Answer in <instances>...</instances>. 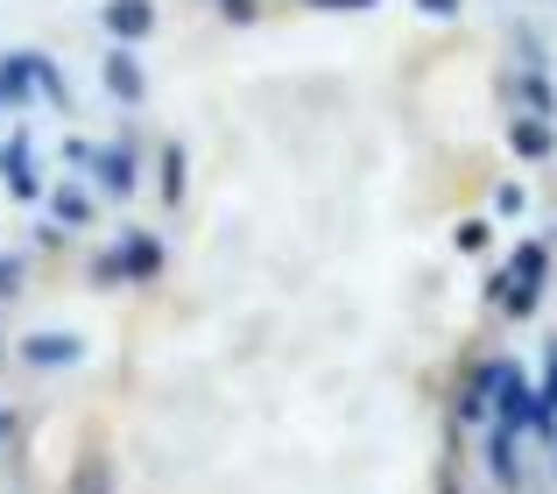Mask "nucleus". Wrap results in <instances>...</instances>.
<instances>
[{"label":"nucleus","instance_id":"1","mask_svg":"<svg viewBox=\"0 0 557 494\" xmlns=\"http://www.w3.org/2000/svg\"><path fill=\"white\" fill-rule=\"evenodd\" d=\"M502 275H508V297L494 304V311H502V318H536V304H544V283H550V240L530 234L516 255L502 261Z\"/></svg>","mask_w":557,"mask_h":494},{"label":"nucleus","instance_id":"2","mask_svg":"<svg viewBox=\"0 0 557 494\" xmlns=\"http://www.w3.org/2000/svg\"><path fill=\"white\" fill-rule=\"evenodd\" d=\"M494 424H516V431L536 424V382L508 354H494Z\"/></svg>","mask_w":557,"mask_h":494},{"label":"nucleus","instance_id":"3","mask_svg":"<svg viewBox=\"0 0 557 494\" xmlns=\"http://www.w3.org/2000/svg\"><path fill=\"white\" fill-rule=\"evenodd\" d=\"M0 184H8V198H22V206H36V198H50V192H42L36 141H28V135H8V141H0Z\"/></svg>","mask_w":557,"mask_h":494},{"label":"nucleus","instance_id":"4","mask_svg":"<svg viewBox=\"0 0 557 494\" xmlns=\"http://www.w3.org/2000/svg\"><path fill=\"white\" fill-rule=\"evenodd\" d=\"M99 28H107L121 50L156 36V0H99Z\"/></svg>","mask_w":557,"mask_h":494},{"label":"nucleus","instance_id":"5","mask_svg":"<svg viewBox=\"0 0 557 494\" xmlns=\"http://www.w3.org/2000/svg\"><path fill=\"white\" fill-rule=\"evenodd\" d=\"M113 255H121V275H127V283H156V275H163V240H156L149 234V226H127V234L121 240H113Z\"/></svg>","mask_w":557,"mask_h":494},{"label":"nucleus","instance_id":"6","mask_svg":"<svg viewBox=\"0 0 557 494\" xmlns=\"http://www.w3.org/2000/svg\"><path fill=\"white\" fill-rule=\"evenodd\" d=\"M480 459H487V473H494L502 487H522V431H516V424H487Z\"/></svg>","mask_w":557,"mask_h":494},{"label":"nucleus","instance_id":"7","mask_svg":"<svg viewBox=\"0 0 557 494\" xmlns=\"http://www.w3.org/2000/svg\"><path fill=\"white\" fill-rule=\"evenodd\" d=\"M99 85H107V92L121 99V107H141V99H149V78H141L135 50H121V42H113V50L99 57Z\"/></svg>","mask_w":557,"mask_h":494},{"label":"nucleus","instance_id":"8","mask_svg":"<svg viewBox=\"0 0 557 494\" xmlns=\"http://www.w3.org/2000/svg\"><path fill=\"white\" fill-rule=\"evenodd\" d=\"M135 177H141V170H135V149H127V141H99V156H92V184H99V192H107V198H127V192H135Z\"/></svg>","mask_w":557,"mask_h":494},{"label":"nucleus","instance_id":"9","mask_svg":"<svg viewBox=\"0 0 557 494\" xmlns=\"http://www.w3.org/2000/svg\"><path fill=\"white\" fill-rule=\"evenodd\" d=\"M22 360H28V368H78V360H85V339H78V332H28V339H22Z\"/></svg>","mask_w":557,"mask_h":494},{"label":"nucleus","instance_id":"10","mask_svg":"<svg viewBox=\"0 0 557 494\" xmlns=\"http://www.w3.org/2000/svg\"><path fill=\"white\" fill-rule=\"evenodd\" d=\"M508 149H516L522 163H550V156H557V121L516 113V121H508Z\"/></svg>","mask_w":557,"mask_h":494},{"label":"nucleus","instance_id":"11","mask_svg":"<svg viewBox=\"0 0 557 494\" xmlns=\"http://www.w3.org/2000/svg\"><path fill=\"white\" fill-rule=\"evenodd\" d=\"M0 99H8V107H42V92H36V64H28V50H8V57H0Z\"/></svg>","mask_w":557,"mask_h":494},{"label":"nucleus","instance_id":"12","mask_svg":"<svg viewBox=\"0 0 557 494\" xmlns=\"http://www.w3.org/2000/svg\"><path fill=\"white\" fill-rule=\"evenodd\" d=\"M459 417H466V424H480V431L494 424V360H480V368L466 374V388H459Z\"/></svg>","mask_w":557,"mask_h":494},{"label":"nucleus","instance_id":"13","mask_svg":"<svg viewBox=\"0 0 557 494\" xmlns=\"http://www.w3.org/2000/svg\"><path fill=\"white\" fill-rule=\"evenodd\" d=\"M508 92H516L522 113H536V121H557V85H550V71H516V78H508Z\"/></svg>","mask_w":557,"mask_h":494},{"label":"nucleus","instance_id":"14","mask_svg":"<svg viewBox=\"0 0 557 494\" xmlns=\"http://www.w3.org/2000/svg\"><path fill=\"white\" fill-rule=\"evenodd\" d=\"M50 212H57V226H92L99 220V198L85 192V184H57V192H50Z\"/></svg>","mask_w":557,"mask_h":494},{"label":"nucleus","instance_id":"15","mask_svg":"<svg viewBox=\"0 0 557 494\" xmlns=\"http://www.w3.org/2000/svg\"><path fill=\"white\" fill-rule=\"evenodd\" d=\"M28 64H36V92H42V107H71V85H64V71H57L42 50H28Z\"/></svg>","mask_w":557,"mask_h":494},{"label":"nucleus","instance_id":"16","mask_svg":"<svg viewBox=\"0 0 557 494\" xmlns=\"http://www.w3.org/2000/svg\"><path fill=\"white\" fill-rule=\"evenodd\" d=\"M451 240H459V255H480V247L494 240V220H459V226H451Z\"/></svg>","mask_w":557,"mask_h":494},{"label":"nucleus","instance_id":"17","mask_svg":"<svg viewBox=\"0 0 557 494\" xmlns=\"http://www.w3.org/2000/svg\"><path fill=\"white\" fill-rule=\"evenodd\" d=\"M522 206H530V192H522L516 177H502V184H494V220H516Z\"/></svg>","mask_w":557,"mask_h":494},{"label":"nucleus","instance_id":"18","mask_svg":"<svg viewBox=\"0 0 557 494\" xmlns=\"http://www.w3.org/2000/svg\"><path fill=\"white\" fill-rule=\"evenodd\" d=\"M163 198H170V206L184 198V149H177V141L163 149Z\"/></svg>","mask_w":557,"mask_h":494},{"label":"nucleus","instance_id":"19","mask_svg":"<svg viewBox=\"0 0 557 494\" xmlns=\"http://www.w3.org/2000/svg\"><path fill=\"white\" fill-rule=\"evenodd\" d=\"M57 156H64V163H71V170H85V177H92V156H99V141H85V135H71V141H64V149H57Z\"/></svg>","mask_w":557,"mask_h":494},{"label":"nucleus","instance_id":"20","mask_svg":"<svg viewBox=\"0 0 557 494\" xmlns=\"http://www.w3.org/2000/svg\"><path fill=\"white\" fill-rule=\"evenodd\" d=\"M92 283H99V289L127 283V275H121V255H113V247H107V255H92Z\"/></svg>","mask_w":557,"mask_h":494},{"label":"nucleus","instance_id":"21","mask_svg":"<svg viewBox=\"0 0 557 494\" xmlns=\"http://www.w3.org/2000/svg\"><path fill=\"white\" fill-rule=\"evenodd\" d=\"M304 8H318V14H354V8H381V0H304Z\"/></svg>","mask_w":557,"mask_h":494},{"label":"nucleus","instance_id":"22","mask_svg":"<svg viewBox=\"0 0 557 494\" xmlns=\"http://www.w3.org/2000/svg\"><path fill=\"white\" fill-rule=\"evenodd\" d=\"M219 14H226V22H255L261 0H219Z\"/></svg>","mask_w":557,"mask_h":494},{"label":"nucleus","instance_id":"23","mask_svg":"<svg viewBox=\"0 0 557 494\" xmlns=\"http://www.w3.org/2000/svg\"><path fill=\"white\" fill-rule=\"evenodd\" d=\"M14 289H22V261L0 255V297H14Z\"/></svg>","mask_w":557,"mask_h":494},{"label":"nucleus","instance_id":"24","mask_svg":"<svg viewBox=\"0 0 557 494\" xmlns=\"http://www.w3.org/2000/svg\"><path fill=\"white\" fill-rule=\"evenodd\" d=\"M423 14H437V22H445V14H459V0H417Z\"/></svg>","mask_w":557,"mask_h":494},{"label":"nucleus","instance_id":"25","mask_svg":"<svg viewBox=\"0 0 557 494\" xmlns=\"http://www.w3.org/2000/svg\"><path fill=\"white\" fill-rule=\"evenodd\" d=\"M99 487H107V473H92V467H85V473H78V494H99Z\"/></svg>","mask_w":557,"mask_h":494},{"label":"nucleus","instance_id":"26","mask_svg":"<svg viewBox=\"0 0 557 494\" xmlns=\"http://www.w3.org/2000/svg\"><path fill=\"white\" fill-rule=\"evenodd\" d=\"M8 439H14V417H8V410H0V445H8Z\"/></svg>","mask_w":557,"mask_h":494},{"label":"nucleus","instance_id":"27","mask_svg":"<svg viewBox=\"0 0 557 494\" xmlns=\"http://www.w3.org/2000/svg\"><path fill=\"white\" fill-rule=\"evenodd\" d=\"M437 494H459V487H451V481H445V487H437Z\"/></svg>","mask_w":557,"mask_h":494},{"label":"nucleus","instance_id":"28","mask_svg":"<svg viewBox=\"0 0 557 494\" xmlns=\"http://www.w3.org/2000/svg\"><path fill=\"white\" fill-rule=\"evenodd\" d=\"M0 107H8V99H0Z\"/></svg>","mask_w":557,"mask_h":494},{"label":"nucleus","instance_id":"29","mask_svg":"<svg viewBox=\"0 0 557 494\" xmlns=\"http://www.w3.org/2000/svg\"><path fill=\"white\" fill-rule=\"evenodd\" d=\"M550 445H557V439H550Z\"/></svg>","mask_w":557,"mask_h":494}]
</instances>
